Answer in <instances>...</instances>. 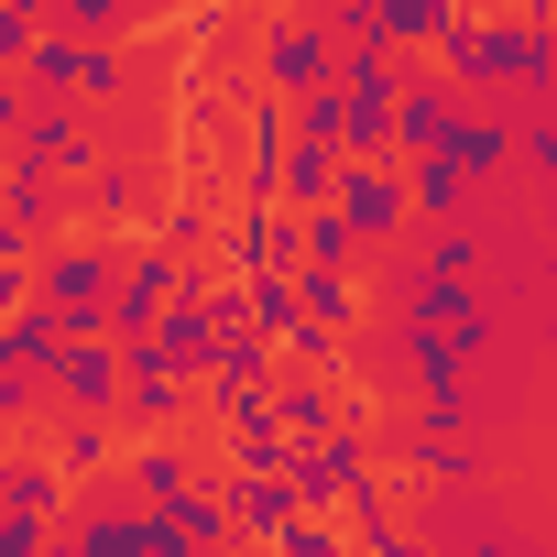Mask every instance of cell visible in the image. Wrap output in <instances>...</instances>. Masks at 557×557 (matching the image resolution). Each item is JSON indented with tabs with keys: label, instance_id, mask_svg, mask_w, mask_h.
Segmentation results:
<instances>
[{
	"label": "cell",
	"instance_id": "cell-1",
	"mask_svg": "<svg viewBox=\"0 0 557 557\" xmlns=\"http://www.w3.org/2000/svg\"><path fill=\"white\" fill-rule=\"evenodd\" d=\"M437 66H448L459 99H535L557 77V23L546 12H459Z\"/></svg>",
	"mask_w": 557,
	"mask_h": 557
},
{
	"label": "cell",
	"instance_id": "cell-2",
	"mask_svg": "<svg viewBox=\"0 0 557 557\" xmlns=\"http://www.w3.org/2000/svg\"><path fill=\"white\" fill-rule=\"evenodd\" d=\"M12 77H23V99H88V110H110V99L132 88L121 45H99V34H66V23H45V34H34V55H23Z\"/></svg>",
	"mask_w": 557,
	"mask_h": 557
},
{
	"label": "cell",
	"instance_id": "cell-3",
	"mask_svg": "<svg viewBox=\"0 0 557 557\" xmlns=\"http://www.w3.org/2000/svg\"><path fill=\"white\" fill-rule=\"evenodd\" d=\"M121 262H132V230H66L34 251V296L66 307V318H99L110 285H121Z\"/></svg>",
	"mask_w": 557,
	"mask_h": 557
},
{
	"label": "cell",
	"instance_id": "cell-4",
	"mask_svg": "<svg viewBox=\"0 0 557 557\" xmlns=\"http://www.w3.org/2000/svg\"><path fill=\"white\" fill-rule=\"evenodd\" d=\"M372 470H383V437H372V416H350V426H329V437H296V459H285L296 503H318V513H339V503H350Z\"/></svg>",
	"mask_w": 557,
	"mask_h": 557
},
{
	"label": "cell",
	"instance_id": "cell-5",
	"mask_svg": "<svg viewBox=\"0 0 557 557\" xmlns=\"http://www.w3.org/2000/svg\"><path fill=\"white\" fill-rule=\"evenodd\" d=\"M77 208H88V230H143V219H164L175 197H164V164H153V153H110V143H99V164L77 175Z\"/></svg>",
	"mask_w": 557,
	"mask_h": 557
},
{
	"label": "cell",
	"instance_id": "cell-6",
	"mask_svg": "<svg viewBox=\"0 0 557 557\" xmlns=\"http://www.w3.org/2000/svg\"><path fill=\"white\" fill-rule=\"evenodd\" d=\"M121 426H132V437H186V426H197V372H175L164 350H132Z\"/></svg>",
	"mask_w": 557,
	"mask_h": 557
},
{
	"label": "cell",
	"instance_id": "cell-7",
	"mask_svg": "<svg viewBox=\"0 0 557 557\" xmlns=\"http://www.w3.org/2000/svg\"><path fill=\"white\" fill-rule=\"evenodd\" d=\"M329 77H339L329 23H307V12H273V23H262V88H273V99H307V88H329Z\"/></svg>",
	"mask_w": 557,
	"mask_h": 557
},
{
	"label": "cell",
	"instance_id": "cell-8",
	"mask_svg": "<svg viewBox=\"0 0 557 557\" xmlns=\"http://www.w3.org/2000/svg\"><path fill=\"white\" fill-rule=\"evenodd\" d=\"M0 208L34 230V251H45V240H66V230H88L77 175H55V164H34V153H12V164H0Z\"/></svg>",
	"mask_w": 557,
	"mask_h": 557
},
{
	"label": "cell",
	"instance_id": "cell-9",
	"mask_svg": "<svg viewBox=\"0 0 557 557\" xmlns=\"http://www.w3.org/2000/svg\"><path fill=\"white\" fill-rule=\"evenodd\" d=\"M219 251H230L240 285H251V273H296L307 262V208H230Z\"/></svg>",
	"mask_w": 557,
	"mask_h": 557
},
{
	"label": "cell",
	"instance_id": "cell-10",
	"mask_svg": "<svg viewBox=\"0 0 557 557\" xmlns=\"http://www.w3.org/2000/svg\"><path fill=\"white\" fill-rule=\"evenodd\" d=\"M361 240H405V219H416V197H405V164H339V197H329Z\"/></svg>",
	"mask_w": 557,
	"mask_h": 557
},
{
	"label": "cell",
	"instance_id": "cell-11",
	"mask_svg": "<svg viewBox=\"0 0 557 557\" xmlns=\"http://www.w3.org/2000/svg\"><path fill=\"white\" fill-rule=\"evenodd\" d=\"M448 121H459V88H448V66H437V55H416V77H405V99H394V164L437 153V143H448Z\"/></svg>",
	"mask_w": 557,
	"mask_h": 557
},
{
	"label": "cell",
	"instance_id": "cell-12",
	"mask_svg": "<svg viewBox=\"0 0 557 557\" xmlns=\"http://www.w3.org/2000/svg\"><path fill=\"white\" fill-rule=\"evenodd\" d=\"M12 153H34V164H55V175H88V164H99V121H88V99H34Z\"/></svg>",
	"mask_w": 557,
	"mask_h": 557
},
{
	"label": "cell",
	"instance_id": "cell-13",
	"mask_svg": "<svg viewBox=\"0 0 557 557\" xmlns=\"http://www.w3.org/2000/svg\"><path fill=\"white\" fill-rule=\"evenodd\" d=\"M45 448H55V470L88 492V481H110V470L132 459V426H121V416H77V405H55V437H45Z\"/></svg>",
	"mask_w": 557,
	"mask_h": 557
},
{
	"label": "cell",
	"instance_id": "cell-14",
	"mask_svg": "<svg viewBox=\"0 0 557 557\" xmlns=\"http://www.w3.org/2000/svg\"><path fill=\"white\" fill-rule=\"evenodd\" d=\"M383 459L394 470H416V481H437V492H470L481 481V448H470V426H405V437H383Z\"/></svg>",
	"mask_w": 557,
	"mask_h": 557
},
{
	"label": "cell",
	"instance_id": "cell-15",
	"mask_svg": "<svg viewBox=\"0 0 557 557\" xmlns=\"http://www.w3.org/2000/svg\"><path fill=\"white\" fill-rule=\"evenodd\" d=\"M405 318H416V329H459L470 350H492V296L470 285V273H416V285H405Z\"/></svg>",
	"mask_w": 557,
	"mask_h": 557
},
{
	"label": "cell",
	"instance_id": "cell-16",
	"mask_svg": "<svg viewBox=\"0 0 557 557\" xmlns=\"http://www.w3.org/2000/svg\"><path fill=\"white\" fill-rule=\"evenodd\" d=\"M219 492H230V524H240V546H273L307 503H296V481L285 470H219Z\"/></svg>",
	"mask_w": 557,
	"mask_h": 557
},
{
	"label": "cell",
	"instance_id": "cell-17",
	"mask_svg": "<svg viewBox=\"0 0 557 557\" xmlns=\"http://www.w3.org/2000/svg\"><path fill=\"white\" fill-rule=\"evenodd\" d=\"M437 153H459V164L492 186V175L513 164V99H459V121H448V143H437Z\"/></svg>",
	"mask_w": 557,
	"mask_h": 557
},
{
	"label": "cell",
	"instance_id": "cell-18",
	"mask_svg": "<svg viewBox=\"0 0 557 557\" xmlns=\"http://www.w3.org/2000/svg\"><path fill=\"white\" fill-rule=\"evenodd\" d=\"M197 481H208V470L186 459V437H132V459H121V492L153 503V513H164L175 492H197Z\"/></svg>",
	"mask_w": 557,
	"mask_h": 557
},
{
	"label": "cell",
	"instance_id": "cell-19",
	"mask_svg": "<svg viewBox=\"0 0 557 557\" xmlns=\"http://www.w3.org/2000/svg\"><path fill=\"white\" fill-rule=\"evenodd\" d=\"M405 197H416V219L437 230V219H470V197H481V175H470L459 153H416V164H405Z\"/></svg>",
	"mask_w": 557,
	"mask_h": 557
},
{
	"label": "cell",
	"instance_id": "cell-20",
	"mask_svg": "<svg viewBox=\"0 0 557 557\" xmlns=\"http://www.w3.org/2000/svg\"><path fill=\"white\" fill-rule=\"evenodd\" d=\"M164 524H175L186 546H208V557H240V524H230V492H219V481L175 492V503H164Z\"/></svg>",
	"mask_w": 557,
	"mask_h": 557
},
{
	"label": "cell",
	"instance_id": "cell-21",
	"mask_svg": "<svg viewBox=\"0 0 557 557\" xmlns=\"http://www.w3.org/2000/svg\"><path fill=\"white\" fill-rule=\"evenodd\" d=\"M459 12H470V0H383V45L394 55H437L459 34Z\"/></svg>",
	"mask_w": 557,
	"mask_h": 557
},
{
	"label": "cell",
	"instance_id": "cell-22",
	"mask_svg": "<svg viewBox=\"0 0 557 557\" xmlns=\"http://www.w3.org/2000/svg\"><path fill=\"white\" fill-rule=\"evenodd\" d=\"M285 459H296V437L273 426V405H251V416L219 426V470H285Z\"/></svg>",
	"mask_w": 557,
	"mask_h": 557
},
{
	"label": "cell",
	"instance_id": "cell-23",
	"mask_svg": "<svg viewBox=\"0 0 557 557\" xmlns=\"http://www.w3.org/2000/svg\"><path fill=\"white\" fill-rule=\"evenodd\" d=\"M240 329L296 339V329H307V285H296V273H251V285H240Z\"/></svg>",
	"mask_w": 557,
	"mask_h": 557
},
{
	"label": "cell",
	"instance_id": "cell-24",
	"mask_svg": "<svg viewBox=\"0 0 557 557\" xmlns=\"http://www.w3.org/2000/svg\"><path fill=\"white\" fill-rule=\"evenodd\" d=\"M66 339H77V318H66V307H45V296H34V307H12V361H23V372H55V361H66Z\"/></svg>",
	"mask_w": 557,
	"mask_h": 557
},
{
	"label": "cell",
	"instance_id": "cell-25",
	"mask_svg": "<svg viewBox=\"0 0 557 557\" xmlns=\"http://www.w3.org/2000/svg\"><path fill=\"white\" fill-rule=\"evenodd\" d=\"M296 285H307V318H318V329H339V339L361 329V273H329V262H296Z\"/></svg>",
	"mask_w": 557,
	"mask_h": 557
},
{
	"label": "cell",
	"instance_id": "cell-26",
	"mask_svg": "<svg viewBox=\"0 0 557 557\" xmlns=\"http://www.w3.org/2000/svg\"><path fill=\"white\" fill-rule=\"evenodd\" d=\"M296 143H318V153H350V99H339V77L296 99Z\"/></svg>",
	"mask_w": 557,
	"mask_h": 557
},
{
	"label": "cell",
	"instance_id": "cell-27",
	"mask_svg": "<svg viewBox=\"0 0 557 557\" xmlns=\"http://www.w3.org/2000/svg\"><path fill=\"white\" fill-rule=\"evenodd\" d=\"M153 240H164V251H186V262H197V251H219V208H208V197H175V208H164V219H153Z\"/></svg>",
	"mask_w": 557,
	"mask_h": 557
},
{
	"label": "cell",
	"instance_id": "cell-28",
	"mask_svg": "<svg viewBox=\"0 0 557 557\" xmlns=\"http://www.w3.org/2000/svg\"><path fill=\"white\" fill-rule=\"evenodd\" d=\"M361 251H372V240H361L339 208H307V262H329V273H361Z\"/></svg>",
	"mask_w": 557,
	"mask_h": 557
},
{
	"label": "cell",
	"instance_id": "cell-29",
	"mask_svg": "<svg viewBox=\"0 0 557 557\" xmlns=\"http://www.w3.org/2000/svg\"><path fill=\"white\" fill-rule=\"evenodd\" d=\"M143 12H153V0H55V23H66V34H99V45H121Z\"/></svg>",
	"mask_w": 557,
	"mask_h": 557
},
{
	"label": "cell",
	"instance_id": "cell-30",
	"mask_svg": "<svg viewBox=\"0 0 557 557\" xmlns=\"http://www.w3.org/2000/svg\"><path fill=\"white\" fill-rule=\"evenodd\" d=\"M273 557H350V524H339V513H318V503H307V513H296V524H285V535H273Z\"/></svg>",
	"mask_w": 557,
	"mask_h": 557
},
{
	"label": "cell",
	"instance_id": "cell-31",
	"mask_svg": "<svg viewBox=\"0 0 557 557\" xmlns=\"http://www.w3.org/2000/svg\"><path fill=\"white\" fill-rule=\"evenodd\" d=\"M416 273H481V230L470 219H437L426 251H416Z\"/></svg>",
	"mask_w": 557,
	"mask_h": 557
},
{
	"label": "cell",
	"instance_id": "cell-32",
	"mask_svg": "<svg viewBox=\"0 0 557 557\" xmlns=\"http://www.w3.org/2000/svg\"><path fill=\"white\" fill-rule=\"evenodd\" d=\"M513 164H524V175H535V186H557V121H546V110H535V99H524V110H513Z\"/></svg>",
	"mask_w": 557,
	"mask_h": 557
},
{
	"label": "cell",
	"instance_id": "cell-33",
	"mask_svg": "<svg viewBox=\"0 0 557 557\" xmlns=\"http://www.w3.org/2000/svg\"><path fill=\"white\" fill-rule=\"evenodd\" d=\"M34 34H45V12H23V0H0V66H23V55H34Z\"/></svg>",
	"mask_w": 557,
	"mask_h": 557
},
{
	"label": "cell",
	"instance_id": "cell-34",
	"mask_svg": "<svg viewBox=\"0 0 557 557\" xmlns=\"http://www.w3.org/2000/svg\"><path fill=\"white\" fill-rule=\"evenodd\" d=\"M459 557H535V546H524V535H503V524H481V535H470Z\"/></svg>",
	"mask_w": 557,
	"mask_h": 557
},
{
	"label": "cell",
	"instance_id": "cell-35",
	"mask_svg": "<svg viewBox=\"0 0 557 557\" xmlns=\"http://www.w3.org/2000/svg\"><path fill=\"white\" fill-rule=\"evenodd\" d=\"M12 307H34V262H0V318Z\"/></svg>",
	"mask_w": 557,
	"mask_h": 557
},
{
	"label": "cell",
	"instance_id": "cell-36",
	"mask_svg": "<svg viewBox=\"0 0 557 557\" xmlns=\"http://www.w3.org/2000/svg\"><path fill=\"white\" fill-rule=\"evenodd\" d=\"M470 12H481V0H470Z\"/></svg>",
	"mask_w": 557,
	"mask_h": 557
}]
</instances>
